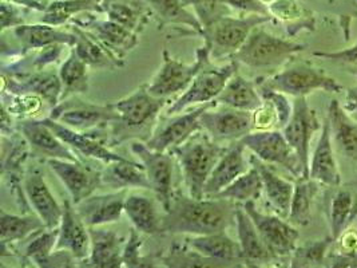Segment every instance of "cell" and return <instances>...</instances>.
Masks as SVG:
<instances>
[{"instance_id":"f546056e","label":"cell","mask_w":357,"mask_h":268,"mask_svg":"<svg viewBox=\"0 0 357 268\" xmlns=\"http://www.w3.org/2000/svg\"><path fill=\"white\" fill-rule=\"evenodd\" d=\"M188 244L201 255L225 262L230 267H240V263H245L240 243L233 240L225 231L193 236L188 240Z\"/></svg>"},{"instance_id":"6da1fadb","label":"cell","mask_w":357,"mask_h":268,"mask_svg":"<svg viewBox=\"0 0 357 268\" xmlns=\"http://www.w3.org/2000/svg\"><path fill=\"white\" fill-rule=\"evenodd\" d=\"M237 202L222 198L174 193L162 218V232L193 236L222 232L236 223Z\"/></svg>"},{"instance_id":"836d02e7","label":"cell","mask_w":357,"mask_h":268,"mask_svg":"<svg viewBox=\"0 0 357 268\" xmlns=\"http://www.w3.org/2000/svg\"><path fill=\"white\" fill-rule=\"evenodd\" d=\"M102 7L107 19L137 34H141L153 15L142 0H102Z\"/></svg>"},{"instance_id":"b9f144b4","label":"cell","mask_w":357,"mask_h":268,"mask_svg":"<svg viewBox=\"0 0 357 268\" xmlns=\"http://www.w3.org/2000/svg\"><path fill=\"white\" fill-rule=\"evenodd\" d=\"M46 228L43 220L35 215H11L4 209L0 211V240L1 244L11 246L23 241L36 231Z\"/></svg>"},{"instance_id":"f35d334b","label":"cell","mask_w":357,"mask_h":268,"mask_svg":"<svg viewBox=\"0 0 357 268\" xmlns=\"http://www.w3.org/2000/svg\"><path fill=\"white\" fill-rule=\"evenodd\" d=\"M321 185L310 177H300L294 181L292 204L288 220L296 227H307L312 220L313 204Z\"/></svg>"},{"instance_id":"ee69618b","label":"cell","mask_w":357,"mask_h":268,"mask_svg":"<svg viewBox=\"0 0 357 268\" xmlns=\"http://www.w3.org/2000/svg\"><path fill=\"white\" fill-rule=\"evenodd\" d=\"M264 192V184L259 169L252 164L250 169L236 179L231 184L221 191L215 198H222L234 201L237 204H245L248 201H256L260 199Z\"/></svg>"},{"instance_id":"f907efd6","label":"cell","mask_w":357,"mask_h":268,"mask_svg":"<svg viewBox=\"0 0 357 268\" xmlns=\"http://www.w3.org/2000/svg\"><path fill=\"white\" fill-rule=\"evenodd\" d=\"M185 4H193L195 15L198 17L202 29L208 27L220 17L230 15L229 7L220 0H183Z\"/></svg>"},{"instance_id":"ac0fdd59","label":"cell","mask_w":357,"mask_h":268,"mask_svg":"<svg viewBox=\"0 0 357 268\" xmlns=\"http://www.w3.org/2000/svg\"><path fill=\"white\" fill-rule=\"evenodd\" d=\"M47 164L56 177L65 185L71 201L78 204L94 195L102 185V170L87 167L83 161H70L62 158H50Z\"/></svg>"},{"instance_id":"d590c367","label":"cell","mask_w":357,"mask_h":268,"mask_svg":"<svg viewBox=\"0 0 357 268\" xmlns=\"http://www.w3.org/2000/svg\"><path fill=\"white\" fill-rule=\"evenodd\" d=\"M125 214L132 227L141 234H157L162 232V218L154 201L141 193H128Z\"/></svg>"},{"instance_id":"cb8c5ba5","label":"cell","mask_w":357,"mask_h":268,"mask_svg":"<svg viewBox=\"0 0 357 268\" xmlns=\"http://www.w3.org/2000/svg\"><path fill=\"white\" fill-rule=\"evenodd\" d=\"M13 33L17 40L22 55L54 45H66L68 47H74L78 40V35L73 29L65 30L42 22L36 24H22L14 29Z\"/></svg>"},{"instance_id":"f5cc1de1","label":"cell","mask_w":357,"mask_h":268,"mask_svg":"<svg viewBox=\"0 0 357 268\" xmlns=\"http://www.w3.org/2000/svg\"><path fill=\"white\" fill-rule=\"evenodd\" d=\"M313 55L326 59V61H331L333 64H337L347 73L352 74L354 77L357 78V42L354 46H351L348 49H344V50L331 51V52L317 51Z\"/></svg>"},{"instance_id":"ab89813d","label":"cell","mask_w":357,"mask_h":268,"mask_svg":"<svg viewBox=\"0 0 357 268\" xmlns=\"http://www.w3.org/2000/svg\"><path fill=\"white\" fill-rule=\"evenodd\" d=\"M146 3L151 14L162 24L186 26L195 33L202 34V24L193 13L186 8L183 0H142Z\"/></svg>"},{"instance_id":"603a6c76","label":"cell","mask_w":357,"mask_h":268,"mask_svg":"<svg viewBox=\"0 0 357 268\" xmlns=\"http://www.w3.org/2000/svg\"><path fill=\"white\" fill-rule=\"evenodd\" d=\"M91 247L89 256L82 260V267L119 268L123 267V251L126 239L102 227L90 228Z\"/></svg>"},{"instance_id":"c3c4849f","label":"cell","mask_w":357,"mask_h":268,"mask_svg":"<svg viewBox=\"0 0 357 268\" xmlns=\"http://www.w3.org/2000/svg\"><path fill=\"white\" fill-rule=\"evenodd\" d=\"M13 134H10L8 138L7 135L1 138V172L3 174L10 172V174L14 176L27 158L30 144L23 135L20 138Z\"/></svg>"},{"instance_id":"94428289","label":"cell","mask_w":357,"mask_h":268,"mask_svg":"<svg viewBox=\"0 0 357 268\" xmlns=\"http://www.w3.org/2000/svg\"><path fill=\"white\" fill-rule=\"evenodd\" d=\"M272 1H275V0H262V3H265L266 6H269Z\"/></svg>"},{"instance_id":"d4e9b609","label":"cell","mask_w":357,"mask_h":268,"mask_svg":"<svg viewBox=\"0 0 357 268\" xmlns=\"http://www.w3.org/2000/svg\"><path fill=\"white\" fill-rule=\"evenodd\" d=\"M309 177L329 188H337L341 184L340 169L335 156L332 131L328 118L323 122L317 145L310 156Z\"/></svg>"},{"instance_id":"7dc6e473","label":"cell","mask_w":357,"mask_h":268,"mask_svg":"<svg viewBox=\"0 0 357 268\" xmlns=\"http://www.w3.org/2000/svg\"><path fill=\"white\" fill-rule=\"evenodd\" d=\"M1 97H6L1 98V107L20 121L36 117L43 110V106L47 105L39 96L35 94L1 93Z\"/></svg>"},{"instance_id":"4fadbf2b","label":"cell","mask_w":357,"mask_h":268,"mask_svg":"<svg viewBox=\"0 0 357 268\" xmlns=\"http://www.w3.org/2000/svg\"><path fill=\"white\" fill-rule=\"evenodd\" d=\"M243 207L253 220L264 244L275 259L292 255L297 248V240L300 237L296 225H293L288 218L278 215L262 214L257 209L256 201H248L243 204Z\"/></svg>"},{"instance_id":"1f68e13d","label":"cell","mask_w":357,"mask_h":268,"mask_svg":"<svg viewBox=\"0 0 357 268\" xmlns=\"http://www.w3.org/2000/svg\"><path fill=\"white\" fill-rule=\"evenodd\" d=\"M102 184L114 191H128L130 188L150 189L144 165L141 163L130 161L126 157L106 164L102 170Z\"/></svg>"},{"instance_id":"e575fe53","label":"cell","mask_w":357,"mask_h":268,"mask_svg":"<svg viewBox=\"0 0 357 268\" xmlns=\"http://www.w3.org/2000/svg\"><path fill=\"white\" fill-rule=\"evenodd\" d=\"M214 102L238 110L255 112L262 103V97L257 84L236 73Z\"/></svg>"},{"instance_id":"7a4b0ae2","label":"cell","mask_w":357,"mask_h":268,"mask_svg":"<svg viewBox=\"0 0 357 268\" xmlns=\"http://www.w3.org/2000/svg\"><path fill=\"white\" fill-rule=\"evenodd\" d=\"M227 149V147L214 141L209 134L201 129L172 151L178 161L190 196L204 198L205 184Z\"/></svg>"},{"instance_id":"681fc988","label":"cell","mask_w":357,"mask_h":268,"mask_svg":"<svg viewBox=\"0 0 357 268\" xmlns=\"http://www.w3.org/2000/svg\"><path fill=\"white\" fill-rule=\"evenodd\" d=\"M163 262L167 267H230L225 262L204 256L193 248L188 251L177 247L170 250L169 256H166Z\"/></svg>"},{"instance_id":"3957f363","label":"cell","mask_w":357,"mask_h":268,"mask_svg":"<svg viewBox=\"0 0 357 268\" xmlns=\"http://www.w3.org/2000/svg\"><path fill=\"white\" fill-rule=\"evenodd\" d=\"M167 100L154 97L147 90V84L141 86L128 97L115 100L114 109L118 119L113 122V135L119 142L121 140L137 137L141 132H153L163 106Z\"/></svg>"},{"instance_id":"5bb4252c","label":"cell","mask_w":357,"mask_h":268,"mask_svg":"<svg viewBox=\"0 0 357 268\" xmlns=\"http://www.w3.org/2000/svg\"><path fill=\"white\" fill-rule=\"evenodd\" d=\"M323 128V124L316 110L309 106L307 97H297L293 100V112L289 122L282 129L287 141L297 153L305 177H309L310 144L313 134Z\"/></svg>"},{"instance_id":"6f0895ef","label":"cell","mask_w":357,"mask_h":268,"mask_svg":"<svg viewBox=\"0 0 357 268\" xmlns=\"http://www.w3.org/2000/svg\"><path fill=\"white\" fill-rule=\"evenodd\" d=\"M221 3L227 4L229 8L241 11L245 14H259V15H266L272 17L269 14V8L262 0H220Z\"/></svg>"},{"instance_id":"816d5d0a","label":"cell","mask_w":357,"mask_h":268,"mask_svg":"<svg viewBox=\"0 0 357 268\" xmlns=\"http://www.w3.org/2000/svg\"><path fill=\"white\" fill-rule=\"evenodd\" d=\"M139 231L135 228L131 230L130 236L126 240L125 251H123V267H154L153 262L146 258H142L139 250L142 246V240L139 237Z\"/></svg>"},{"instance_id":"db71d44e","label":"cell","mask_w":357,"mask_h":268,"mask_svg":"<svg viewBox=\"0 0 357 268\" xmlns=\"http://www.w3.org/2000/svg\"><path fill=\"white\" fill-rule=\"evenodd\" d=\"M23 7L1 0L0 4V19H1V33H6L7 30H14L22 24H26V20L23 17Z\"/></svg>"},{"instance_id":"8d00e7d4","label":"cell","mask_w":357,"mask_h":268,"mask_svg":"<svg viewBox=\"0 0 357 268\" xmlns=\"http://www.w3.org/2000/svg\"><path fill=\"white\" fill-rule=\"evenodd\" d=\"M331 236H337L348 227L354 225L357 218V191L351 188L337 186L329 204L328 209Z\"/></svg>"},{"instance_id":"4316f807","label":"cell","mask_w":357,"mask_h":268,"mask_svg":"<svg viewBox=\"0 0 357 268\" xmlns=\"http://www.w3.org/2000/svg\"><path fill=\"white\" fill-rule=\"evenodd\" d=\"M259 90L262 103L252 112L253 131H282L292 116L293 100L276 90L264 87Z\"/></svg>"},{"instance_id":"6125c7cd","label":"cell","mask_w":357,"mask_h":268,"mask_svg":"<svg viewBox=\"0 0 357 268\" xmlns=\"http://www.w3.org/2000/svg\"><path fill=\"white\" fill-rule=\"evenodd\" d=\"M40 1H43V3H46V1H45V0H40ZM50 1H52V0H49V3ZM46 4H47V3H46Z\"/></svg>"},{"instance_id":"91938a15","label":"cell","mask_w":357,"mask_h":268,"mask_svg":"<svg viewBox=\"0 0 357 268\" xmlns=\"http://www.w3.org/2000/svg\"><path fill=\"white\" fill-rule=\"evenodd\" d=\"M6 1L17 4V6L23 7V8H31V10H35V11H40V13H43L46 10V7H47V4L40 1V0H6Z\"/></svg>"},{"instance_id":"ffe728a7","label":"cell","mask_w":357,"mask_h":268,"mask_svg":"<svg viewBox=\"0 0 357 268\" xmlns=\"http://www.w3.org/2000/svg\"><path fill=\"white\" fill-rule=\"evenodd\" d=\"M19 131L30 144L33 151L50 158H62L70 161H79L81 157L63 142L43 119H22Z\"/></svg>"},{"instance_id":"d6a6232c","label":"cell","mask_w":357,"mask_h":268,"mask_svg":"<svg viewBox=\"0 0 357 268\" xmlns=\"http://www.w3.org/2000/svg\"><path fill=\"white\" fill-rule=\"evenodd\" d=\"M328 121L331 124L332 138L341 153L357 163V122L349 117L340 102L331 100L328 107Z\"/></svg>"},{"instance_id":"f1b7e54d","label":"cell","mask_w":357,"mask_h":268,"mask_svg":"<svg viewBox=\"0 0 357 268\" xmlns=\"http://www.w3.org/2000/svg\"><path fill=\"white\" fill-rule=\"evenodd\" d=\"M236 227L246 266L257 267L264 263H271L272 260H275V256L264 244L253 220L240 204L236 209Z\"/></svg>"},{"instance_id":"f6af8a7d","label":"cell","mask_w":357,"mask_h":268,"mask_svg":"<svg viewBox=\"0 0 357 268\" xmlns=\"http://www.w3.org/2000/svg\"><path fill=\"white\" fill-rule=\"evenodd\" d=\"M23 241H26L23 247L24 259L38 267L46 268L50 256L56 248L58 228H42Z\"/></svg>"},{"instance_id":"e0dca14e","label":"cell","mask_w":357,"mask_h":268,"mask_svg":"<svg viewBox=\"0 0 357 268\" xmlns=\"http://www.w3.org/2000/svg\"><path fill=\"white\" fill-rule=\"evenodd\" d=\"M90 14L94 13H89L87 17L84 14L82 20H75V26L91 35L113 57L123 62L125 57L138 45L139 34L134 33L110 19L89 17Z\"/></svg>"},{"instance_id":"8fae6325","label":"cell","mask_w":357,"mask_h":268,"mask_svg":"<svg viewBox=\"0 0 357 268\" xmlns=\"http://www.w3.org/2000/svg\"><path fill=\"white\" fill-rule=\"evenodd\" d=\"M49 117L74 131L87 132L102 125L113 124L118 119V114L113 103L97 105L74 96L52 107Z\"/></svg>"},{"instance_id":"74e56055","label":"cell","mask_w":357,"mask_h":268,"mask_svg":"<svg viewBox=\"0 0 357 268\" xmlns=\"http://www.w3.org/2000/svg\"><path fill=\"white\" fill-rule=\"evenodd\" d=\"M87 13L103 14L102 0H52L42 13V23L61 27L75 15Z\"/></svg>"},{"instance_id":"30bf717a","label":"cell","mask_w":357,"mask_h":268,"mask_svg":"<svg viewBox=\"0 0 357 268\" xmlns=\"http://www.w3.org/2000/svg\"><path fill=\"white\" fill-rule=\"evenodd\" d=\"M248 151L269 165L288 170L294 180L305 177L304 168L282 131H253L241 140Z\"/></svg>"},{"instance_id":"bcb514c9","label":"cell","mask_w":357,"mask_h":268,"mask_svg":"<svg viewBox=\"0 0 357 268\" xmlns=\"http://www.w3.org/2000/svg\"><path fill=\"white\" fill-rule=\"evenodd\" d=\"M333 237H325L323 240H314L297 247L292 253V267H320L325 266L329 248L333 246Z\"/></svg>"},{"instance_id":"484cf974","label":"cell","mask_w":357,"mask_h":268,"mask_svg":"<svg viewBox=\"0 0 357 268\" xmlns=\"http://www.w3.org/2000/svg\"><path fill=\"white\" fill-rule=\"evenodd\" d=\"M245 151H246V147L241 140L234 141L227 147V151L218 160L217 165L213 169L205 184L204 196L213 198L218 195L236 179H238L241 174H244L245 172L250 169L252 164L249 165L245 157Z\"/></svg>"},{"instance_id":"60d3db41","label":"cell","mask_w":357,"mask_h":268,"mask_svg":"<svg viewBox=\"0 0 357 268\" xmlns=\"http://www.w3.org/2000/svg\"><path fill=\"white\" fill-rule=\"evenodd\" d=\"M70 29H73L78 35V40L73 49L77 51L79 58L87 66L100 70H114L125 65V62L116 59L91 35L82 30L81 27L71 26Z\"/></svg>"},{"instance_id":"9c48e42d","label":"cell","mask_w":357,"mask_h":268,"mask_svg":"<svg viewBox=\"0 0 357 268\" xmlns=\"http://www.w3.org/2000/svg\"><path fill=\"white\" fill-rule=\"evenodd\" d=\"M217 105L215 102H209L199 105L192 110L181 112L172 116H163L158 118L154 129L147 138L146 145L154 151H172L179 145H182L188 138H190L195 132L201 131V116L205 110Z\"/></svg>"},{"instance_id":"680465c9","label":"cell","mask_w":357,"mask_h":268,"mask_svg":"<svg viewBox=\"0 0 357 268\" xmlns=\"http://www.w3.org/2000/svg\"><path fill=\"white\" fill-rule=\"evenodd\" d=\"M341 106L344 112L357 122V86H352L345 90V97Z\"/></svg>"},{"instance_id":"52a82bcc","label":"cell","mask_w":357,"mask_h":268,"mask_svg":"<svg viewBox=\"0 0 357 268\" xmlns=\"http://www.w3.org/2000/svg\"><path fill=\"white\" fill-rule=\"evenodd\" d=\"M259 87L276 90L289 97H308L313 91L323 90L326 93H341L342 84L333 77L328 75L324 70L300 64L282 70L266 78Z\"/></svg>"},{"instance_id":"7402d4cb","label":"cell","mask_w":357,"mask_h":268,"mask_svg":"<svg viewBox=\"0 0 357 268\" xmlns=\"http://www.w3.org/2000/svg\"><path fill=\"white\" fill-rule=\"evenodd\" d=\"M128 191H115L105 195H91L78 204H74L82 220L89 228L112 224L122 218Z\"/></svg>"},{"instance_id":"ba28073f","label":"cell","mask_w":357,"mask_h":268,"mask_svg":"<svg viewBox=\"0 0 357 268\" xmlns=\"http://www.w3.org/2000/svg\"><path fill=\"white\" fill-rule=\"evenodd\" d=\"M237 70L238 62L234 59L225 66H213L211 62L202 67L190 86L167 107L166 116L185 112L195 105L214 102Z\"/></svg>"},{"instance_id":"2e32d148","label":"cell","mask_w":357,"mask_h":268,"mask_svg":"<svg viewBox=\"0 0 357 268\" xmlns=\"http://www.w3.org/2000/svg\"><path fill=\"white\" fill-rule=\"evenodd\" d=\"M217 105L205 110L201 116V126L211 138L220 144L243 140L253 132L252 112L238 110L230 106L214 110Z\"/></svg>"},{"instance_id":"9f6ffc18","label":"cell","mask_w":357,"mask_h":268,"mask_svg":"<svg viewBox=\"0 0 357 268\" xmlns=\"http://www.w3.org/2000/svg\"><path fill=\"white\" fill-rule=\"evenodd\" d=\"M269 14L284 22L298 19L303 15V8L296 0H275L269 6Z\"/></svg>"},{"instance_id":"4dcf8cb0","label":"cell","mask_w":357,"mask_h":268,"mask_svg":"<svg viewBox=\"0 0 357 268\" xmlns=\"http://www.w3.org/2000/svg\"><path fill=\"white\" fill-rule=\"evenodd\" d=\"M250 164L259 169L265 196L276 211L277 215L288 218L291 212L294 183L278 176L269 164L262 163L255 154L250 157Z\"/></svg>"},{"instance_id":"277c9868","label":"cell","mask_w":357,"mask_h":268,"mask_svg":"<svg viewBox=\"0 0 357 268\" xmlns=\"http://www.w3.org/2000/svg\"><path fill=\"white\" fill-rule=\"evenodd\" d=\"M272 17L248 14L245 17H220L202 30L201 36L205 39V45L211 50L213 59H221L231 57L244 46L250 33L268 22Z\"/></svg>"},{"instance_id":"d6986e66","label":"cell","mask_w":357,"mask_h":268,"mask_svg":"<svg viewBox=\"0 0 357 268\" xmlns=\"http://www.w3.org/2000/svg\"><path fill=\"white\" fill-rule=\"evenodd\" d=\"M23 193L33 212L43 220L47 228H58L62 216L63 205L54 198L42 172L38 168L30 169L23 180Z\"/></svg>"},{"instance_id":"11a10c76","label":"cell","mask_w":357,"mask_h":268,"mask_svg":"<svg viewBox=\"0 0 357 268\" xmlns=\"http://www.w3.org/2000/svg\"><path fill=\"white\" fill-rule=\"evenodd\" d=\"M335 251L341 256L352 259L357 263V228L351 225L342 231L333 241Z\"/></svg>"},{"instance_id":"83f0119b","label":"cell","mask_w":357,"mask_h":268,"mask_svg":"<svg viewBox=\"0 0 357 268\" xmlns=\"http://www.w3.org/2000/svg\"><path fill=\"white\" fill-rule=\"evenodd\" d=\"M43 121L52 129V132L56 134L78 156L98 160V161L105 163V164L125 158L123 156H119V154L114 153L109 148V145H105L98 138H94L91 134H87L86 132H78V131H74L71 128H67L63 124H61L58 121H54L52 118H43Z\"/></svg>"},{"instance_id":"7bdbcfd3","label":"cell","mask_w":357,"mask_h":268,"mask_svg":"<svg viewBox=\"0 0 357 268\" xmlns=\"http://www.w3.org/2000/svg\"><path fill=\"white\" fill-rule=\"evenodd\" d=\"M70 54L66 57L63 64L59 67V77L63 86L62 100L78 94H84L89 90V68L77 54L70 47Z\"/></svg>"},{"instance_id":"5b68a950","label":"cell","mask_w":357,"mask_h":268,"mask_svg":"<svg viewBox=\"0 0 357 268\" xmlns=\"http://www.w3.org/2000/svg\"><path fill=\"white\" fill-rule=\"evenodd\" d=\"M304 49V45L276 36L259 26L250 33L244 46L233 55L231 59L255 68L276 67L285 64L289 58Z\"/></svg>"},{"instance_id":"44dd1931","label":"cell","mask_w":357,"mask_h":268,"mask_svg":"<svg viewBox=\"0 0 357 268\" xmlns=\"http://www.w3.org/2000/svg\"><path fill=\"white\" fill-rule=\"evenodd\" d=\"M90 247V228L82 220L74 202L65 200L63 216L58 227V241L55 250L68 251L78 262H82L89 256Z\"/></svg>"},{"instance_id":"8992f818","label":"cell","mask_w":357,"mask_h":268,"mask_svg":"<svg viewBox=\"0 0 357 268\" xmlns=\"http://www.w3.org/2000/svg\"><path fill=\"white\" fill-rule=\"evenodd\" d=\"M162 59V66L147 84V90L154 97L169 100L176 94L183 93L201 68L211 64V50L206 45L197 49L195 64L178 61L173 58L167 50H163Z\"/></svg>"},{"instance_id":"9a60e30c","label":"cell","mask_w":357,"mask_h":268,"mask_svg":"<svg viewBox=\"0 0 357 268\" xmlns=\"http://www.w3.org/2000/svg\"><path fill=\"white\" fill-rule=\"evenodd\" d=\"M1 93L35 94L47 103L50 109L62 100L63 86L59 73L52 70H39L22 75L1 74Z\"/></svg>"},{"instance_id":"7c38bea8","label":"cell","mask_w":357,"mask_h":268,"mask_svg":"<svg viewBox=\"0 0 357 268\" xmlns=\"http://www.w3.org/2000/svg\"><path fill=\"white\" fill-rule=\"evenodd\" d=\"M131 151L139 158L145 168L150 189L155 193L166 212L174 196L173 191V172H174V154L170 151H154L149 148L146 142H131Z\"/></svg>"}]
</instances>
